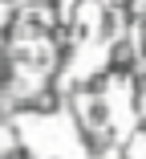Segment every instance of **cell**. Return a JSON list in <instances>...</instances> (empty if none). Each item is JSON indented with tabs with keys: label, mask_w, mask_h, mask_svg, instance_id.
Wrapping results in <instances>:
<instances>
[{
	"label": "cell",
	"mask_w": 146,
	"mask_h": 159,
	"mask_svg": "<svg viewBox=\"0 0 146 159\" xmlns=\"http://www.w3.org/2000/svg\"><path fill=\"white\" fill-rule=\"evenodd\" d=\"M138 66H142V53H138V41H134L130 33H122L118 41H110V53H106V70H110L114 78L130 82V78L138 74Z\"/></svg>",
	"instance_id": "cell-1"
},
{
	"label": "cell",
	"mask_w": 146,
	"mask_h": 159,
	"mask_svg": "<svg viewBox=\"0 0 146 159\" xmlns=\"http://www.w3.org/2000/svg\"><path fill=\"white\" fill-rule=\"evenodd\" d=\"M77 135H81V151L90 159H102L114 143H118V131L114 126H90V122H77Z\"/></svg>",
	"instance_id": "cell-2"
},
{
	"label": "cell",
	"mask_w": 146,
	"mask_h": 159,
	"mask_svg": "<svg viewBox=\"0 0 146 159\" xmlns=\"http://www.w3.org/2000/svg\"><path fill=\"white\" fill-rule=\"evenodd\" d=\"M110 82H114V74H110V70H98V74H85V78L77 82V94H81V98H106V90H110Z\"/></svg>",
	"instance_id": "cell-3"
},
{
	"label": "cell",
	"mask_w": 146,
	"mask_h": 159,
	"mask_svg": "<svg viewBox=\"0 0 146 159\" xmlns=\"http://www.w3.org/2000/svg\"><path fill=\"white\" fill-rule=\"evenodd\" d=\"M77 122H90V126H110V102L106 98H90L77 110Z\"/></svg>",
	"instance_id": "cell-4"
},
{
	"label": "cell",
	"mask_w": 146,
	"mask_h": 159,
	"mask_svg": "<svg viewBox=\"0 0 146 159\" xmlns=\"http://www.w3.org/2000/svg\"><path fill=\"white\" fill-rule=\"evenodd\" d=\"M12 147H16V155H20V159H37V155H33V147H28V143H12Z\"/></svg>",
	"instance_id": "cell-5"
},
{
	"label": "cell",
	"mask_w": 146,
	"mask_h": 159,
	"mask_svg": "<svg viewBox=\"0 0 146 159\" xmlns=\"http://www.w3.org/2000/svg\"><path fill=\"white\" fill-rule=\"evenodd\" d=\"M0 159H20V155H16V147H4V151H0Z\"/></svg>",
	"instance_id": "cell-6"
},
{
	"label": "cell",
	"mask_w": 146,
	"mask_h": 159,
	"mask_svg": "<svg viewBox=\"0 0 146 159\" xmlns=\"http://www.w3.org/2000/svg\"><path fill=\"white\" fill-rule=\"evenodd\" d=\"M142 12H146V0H142Z\"/></svg>",
	"instance_id": "cell-7"
},
{
	"label": "cell",
	"mask_w": 146,
	"mask_h": 159,
	"mask_svg": "<svg viewBox=\"0 0 146 159\" xmlns=\"http://www.w3.org/2000/svg\"><path fill=\"white\" fill-rule=\"evenodd\" d=\"M53 159H57V155H53Z\"/></svg>",
	"instance_id": "cell-8"
}]
</instances>
